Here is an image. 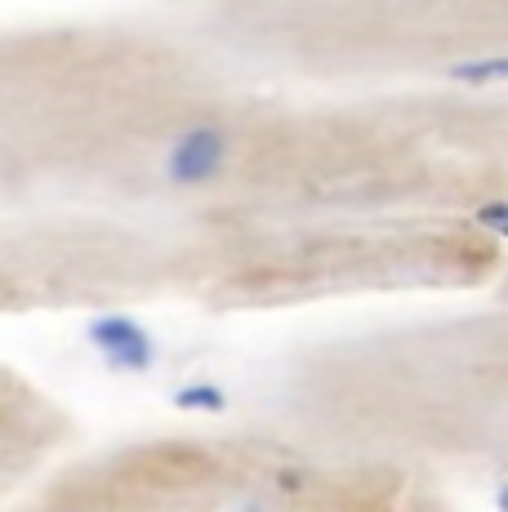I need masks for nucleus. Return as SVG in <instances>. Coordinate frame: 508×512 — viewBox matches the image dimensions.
<instances>
[{
	"label": "nucleus",
	"instance_id": "3",
	"mask_svg": "<svg viewBox=\"0 0 508 512\" xmlns=\"http://www.w3.org/2000/svg\"><path fill=\"white\" fill-rule=\"evenodd\" d=\"M170 18L250 81L295 94L500 90L508 67L504 0H237Z\"/></svg>",
	"mask_w": 508,
	"mask_h": 512
},
{
	"label": "nucleus",
	"instance_id": "5",
	"mask_svg": "<svg viewBox=\"0 0 508 512\" xmlns=\"http://www.w3.org/2000/svg\"><path fill=\"white\" fill-rule=\"evenodd\" d=\"M281 455L254 428H156L58 459L9 512H237Z\"/></svg>",
	"mask_w": 508,
	"mask_h": 512
},
{
	"label": "nucleus",
	"instance_id": "8",
	"mask_svg": "<svg viewBox=\"0 0 508 512\" xmlns=\"http://www.w3.org/2000/svg\"><path fill=\"white\" fill-rule=\"evenodd\" d=\"M81 423L36 374L0 357V512H9L58 459L72 455Z\"/></svg>",
	"mask_w": 508,
	"mask_h": 512
},
{
	"label": "nucleus",
	"instance_id": "6",
	"mask_svg": "<svg viewBox=\"0 0 508 512\" xmlns=\"http://www.w3.org/2000/svg\"><path fill=\"white\" fill-rule=\"evenodd\" d=\"M170 303L165 232L90 219H0V321Z\"/></svg>",
	"mask_w": 508,
	"mask_h": 512
},
{
	"label": "nucleus",
	"instance_id": "7",
	"mask_svg": "<svg viewBox=\"0 0 508 512\" xmlns=\"http://www.w3.org/2000/svg\"><path fill=\"white\" fill-rule=\"evenodd\" d=\"M237 512H455V499L442 481L406 468L281 455Z\"/></svg>",
	"mask_w": 508,
	"mask_h": 512
},
{
	"label": "nucleus",
	"instance_id": "1",
	"mask_svg": "<svg viewBox=\"0 0 508 512\" xmlns=\"http://www.w3.org/2000/svg\"><path fill=\"white\" fill-rule=\"evenodd\" d=\"M504 196V90H272L170 14L0 27V219L504 223Z\"/></svg>",
	"mask_w": 508,
	"mask_h": 512
},
{
	"label": "nucleus",
	"instance_id": "4",
	"mask_svg": "<svg viewBox=\"0 0 508 512\" xmlns=\"http://www.w3.org/2000/svg\"><path fill=\"white\" fill-rule=\"evenodd\" d=\"M174 303L219 317L361 299L477 294L504 272V223L357 219L170 232Z\"/></svg>",
	"mask_w": 508,
	"mask_h": 512
},
{
	"label": "nucleus",
	"instance_id": "2",
	"mask_svg": "<svg viewBox=\"0 0 508 512\" xmlns=\"http://www.w3.org/2000/svg\"><path fill=\"white\" fill-rule=\"evenodd\" d=\"M259 437L295 459L384 464L482 486L508 459V312L455 308L330 330L254 388Z\"/></svg>",
	"mask_w": 508,
	"mask_h": 512
}]
</instances>
